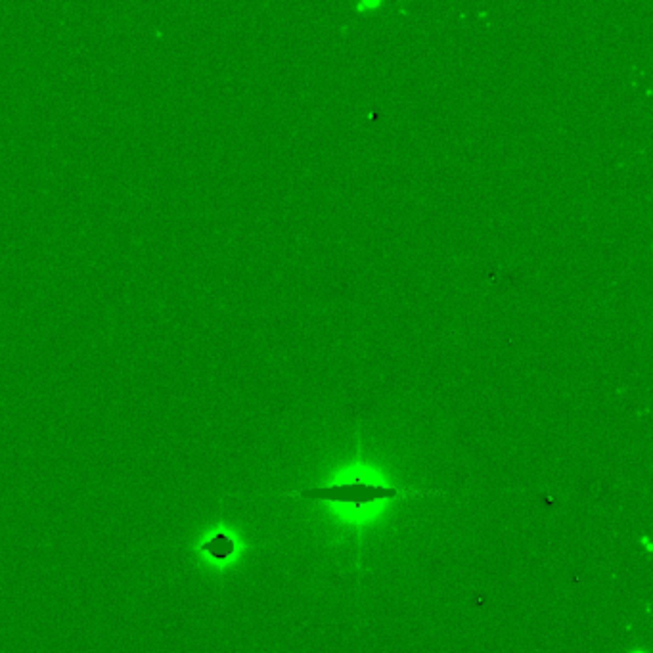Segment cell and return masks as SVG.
Returning <instances> with one entry per match:
<instances>
[{
  "label": "cell",
  "instance_id": "cell-1",
  "mask_svg": "<svg viewBox=\"0 0 653 653\" xmlns=\"http://www.w3.org/2000/svg\"><path fill=\"white\" fill-rule=\"evenodd\" d=\"M429 494H439V491H410L404 486L383 483L374 477H364V473L356 472L351 473V477L347 479L313 486V489H303V491H293V493H287V496L349 506L353 510V514H361L362 510L377 506L382 502L406 500V498H418V496H429Z\"/></svg>",
  "mask_w": 653,
  "mask_h": 653
}]
</instances>
